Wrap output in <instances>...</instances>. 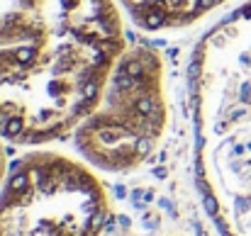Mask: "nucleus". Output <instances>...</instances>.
Instances as JSON below:
<instances>
[{
	"mask_svg": "<svg viewBox=\"0 0 251 236\" xmlns=\"http://www.w3.org/2000/svg\"><path fill=\"white\" fill-rule=\"evenodd\" d=\"M227 0H117L127 17L147 32L190 27Z\"/></svg>",
	"mask_w": 251,
	"mask_h": 236,
	"instance_id": "nucleus-5",
	"label": "nucleus"
},
{
	"mask_svg": "<svg viewBox=\"0 0 251 236\" xmlns=\"http://www.w3.org/2000/svg\"><path fill=\"white\" fill-rule=\"evenodd\" d=\"M110 200L83 161L32 151L0 188V236H102Z\"/></svg>",
	"mask_w": 251,
	"mask_h": 236,
	"instance_id": "nucleus-4",
	"label": "nucleus"
},
{
	"mask_svg": "<svg viewBox=\"0 0 251 236\" xmlns=\"http://www.w3.org/2000/svg\"><path fill=\"white\" fill-rule=\"evenodd\" d=\"M5 173H7V154H5V144L0 137V185L5 183Z\"/></svg>",
	"mask_w": 251,
	"mask_h": 236,
	"instance_id": "nucleus-6",
	"label": "nucleus"
},
{
	"mask_svg": "<svg viewBox=\"0 0 251 236\" xmlns=\"http://www.w3.org/2000/svg\"><path fill=\"white\" fill-rule=\"evenodd\" d=\"M166 129L164 61L151 47H129L110 71L100 100L76 127V151L102 173H132L159 149Z\"/></svg>",
	"mask_w": 251,
	"mask_h": 236,
	"instance_id": "nucleus-3",
	"label": "nucleus"
},
{
	"mask_svg": "<svg viewBox=\"0 0 251 236\" xmlns=\"http://www.w3.org/2000/svg\"><path fill=\"white\" fill-rule=\"evenodd\" d=\"M190 100L205 207L225 236H251V0L202 37Z\"/></svg>",
	"mask_w": 251,
	"mask_h": 236,
	"instance_id": "nucleus-2",
	"label": "nucleus"
},
{
	"mask_svg": "<svg viewBox=\"0 0 251 236\" xmlns=\"http://www.w3.org/2000/svg\"><path fill=\"white\" fill-rule=\"evenodd\" d=\"M125 49L117 0H0V137L42 146L76 132Z\"/></svg>",
	"mask_w": 251,
	"mask_h": 236,
	"instance_id": "nucleus-1",
	"label": "nucleus"
}]
</instances>
